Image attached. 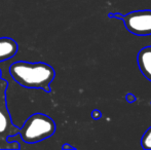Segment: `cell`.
<instances>
[{"mask_svg":"<svg viewBox=\"0 0 151 150\" xmlns=\"http://www.w3.org/2000/svg\"><path fill=\"white\" fill-rule=\"evenodd\" d=\"M9 74L17 83L24 88H38L50 93V83L55 79L56 72L46 63L18 61L9 66Z\"/></svg>","mask_w":151,"mask_h":150,"instance_id":"cell-1","label":"cell"},{"mask_svg":"<svg viewBox=\"0 0 151 150\" xmlns=\"http://www.w3.org/2000/svg\"><path fill=\"white\" fill-rule=\"evenodd\" d=\"M56 132V123L42 113H34L19 128L21 139L27 144H36L52 137Z\"/></svg>","mask_w":151,"mask_h":150,"instance_id":"cell-2","label":"cell"},{"mask_svg":"<svg viewBox=\"0 0 151 150\" xmlns=\"http://www.w3.org/2000/svg\"><path fill=\"white\" fill-rule=\"evenodd\" d=\"M125 29L137 36L151 35V9H142L123 14Z\"/></svg>","mask_w":151,"mask_h":150,"instance_id":"cell-3","label":"cell"},{"mask_svg":"<svg viewBox=\"0 0 151 150\" xmlns=\"http://www.w3.org/2000/svg\"><path fill=\"white\" fill-rule=\"evenodd\" d=\"M9 128H18L12 123L10 121V117L8 115L6 109H1L0 108V141H2V143H4L6 149H19L20 145L16 141L12 142H7L6 138L7 136H14V135L18 134L16 131L9 130Z\"/></svg>","mask_w":151,"mask_h":150,"instance_id":"cell-4","label":"cell"},{"mask_svg":"<svg viewBox=\"0 0 151 150\" xmlns=\"http://www.w3.org/2000/svg\"><path fill=\"white\" fill-rule=\"evenodd\" d=\"M19 45L14 39L8 37L0 38V62L14 58L18 52Z\"/></svg>","mask_w":151,"mask_h":150,"instance_id":"cell-5","label":"cell"},{"mask_svg":"<svg viewBox=\"0 0 151 150\" xmlns=\"http://www.w3.org/2000/svg\"><path fill=\"white\" fill-rule=\"evenodd\" d=\"M138 66L142 74L151 81V45L143 47L139 52Z\"/></svg>","mask_w":151,"mask_h":150,"instance_id":"cell-6","label":"cell"},{"mask_svg":"<svg viewBox=\"0 0 151 150\" xmlns=\"http://www.w3.org/2000/svg\"><path fill=\"white\" fill-rule=\"evenodd\" d=\"M142 148L146 150H151V126L143 134L141 139Z\"/></svg>","mask_w":151,"mask_h":150,"instance_id":"cell-7","label":"cell"},{"mask_svg":"<svg viewBox=\"0 0 151 150\" xmlns=\"http://www.w3.org/2000/svg\"><path fill=\"white\" fill-rule=\"evenodd\" d=\"M102 117V112L98 109H95V110L91 111V118L95 120H98Z\"/></svg>","mask_w":151,"mask_h":150,"instance_id":"cell-8","label":"cell"},{"mask_svg":"<svg viewBox=\"0 0 151 150\" xmlns=\"http://www.w3.org/2000/svg\"><path fill=\"white\" fill-rule=\"evenodd\" d=\"M125 101H127V103H134L136 101V96L134 94L129 93V94L125 95Z\"/></svg>","mask_w":151,"mask_h":150,"instance_id":"cell-9","label":"cell"},{"mask_svg":"<svg viewBox=\"0 0 151 150\" xmlns=\"http://www.w3.org/2000/svg\"><path fill=\"white\" fill-rule=\"evenodd\" d=\"M109 18H113V19H117V20H122L123 14H119V12H109L108 14Z\"/></svg>","mask_w":151,"mask_h":150,"instance_id":"cell-10","label":"cell"},{"mask_svg":"<svg viewBox=\"0 0 151 150\" xmlns=\"http://www.w3.org/2000/svg\"><path fill=\"white\" fill-rule=\"evenodd\" d=\"M62 149H75V148L69 144H64L63 146H62Z\"/></svg>","mask_w":151,"mask_h":150,"instance_id":"cell-11","label":"cell"}]
</instances>
